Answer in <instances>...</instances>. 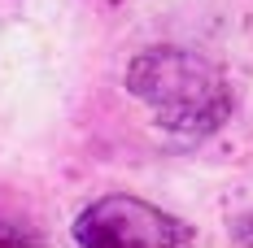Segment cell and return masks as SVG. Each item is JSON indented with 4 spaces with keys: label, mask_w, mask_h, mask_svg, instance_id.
Segmentation results:
<instances>
[{
    "label": "cell",
    "mask_w": 253,
    "mask_h": 248,
    "mask_svg": "<svg viewBox=\"0 0 253 248\" xmlns=\"http://www.w3.org/2000/svg\"><path fill=\"white\" fill-rule=\"evenodd\" d=\"M126 92L144 100L153 118L188 140L214 135L231 113V87L214 61L201 52L157 44L126 66Z\"/></svg>",
    "instance_id": "1"
},
{
    "label": "cell",
    "mask_w": 253,
    "mask_h": 248,
    "mask_svg": "<svg viewBox=\"0 0 253 248\" xmlns=\"http://www.w3.org/2000/svg\"><path fill=\"white\" fill-rule=\"evenodd\" d=\"M75 240L87 248H175L192 244V231L135 196H105L75 218Z\"/></svg>",
    "instance_id": "2"
},
{
    "label": "cell",
    "mask_w": 253,
    "mask_h": 248,
    "mask_svg": "<svg viewBox=\"0 0 253 248\" xmlns=\"http://www.w3.org/2000/svg\"><path fill=\"white\" fill-rule=\"evenodd\" d=\"M236 240H240V244H253V218H240V226H236Z\"/></svg>",
    "instance_id": "3"
}]
</instances>
